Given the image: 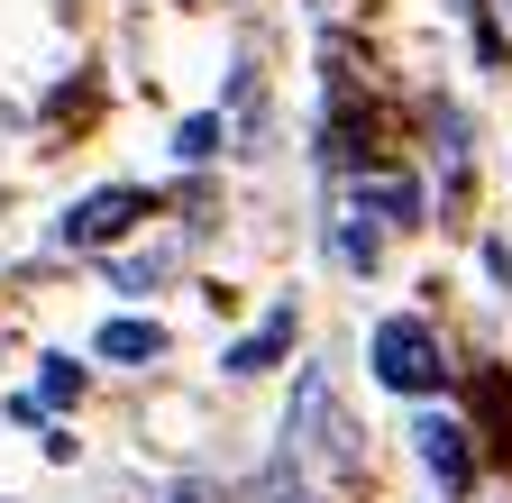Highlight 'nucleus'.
I'll return each instance as SVG.
<instances>
[{
    "instance_id": "nucleus-1",
    "label": "nucleus",
    "mask_w": 512,
    "mask_h": 503,
    "mask_svg": "<svg viewBox=\"0 0 512 503\" xmlns=\"http://www.w3.org/2000/svg\"><path fill=\"white\" fill-rule=\"evenodd\" d=\"M366 357H375V385H394V394H430L439 375H448L439 330H430V321H412V311H384L375 339H366Z\"/></svg>"
},
{
    "instance_id": "nucleus-2",
    "label": "nucleus",
    "mask_w": 512,
    "mask_h": 503,
    "mask_svg": "<svg viewBox=\"0 0 512 503\" xmlns=\"http://www.w3.org/2000/svg\"><path fill=\"white\" fill-rule=\"evenodd\" d=\"M147 220V193H138V183H101V193H83L74 211H64V247H110L119 229H138Z\"/></svg>"
},
{
    "instance_id": "nucleus-3",
    "label": "nucleus",
    "mask_w": 512,
    "mask_h": 503,
    "mask_svg": "<svg viewBox=\"0 0 512 503\" xmlns=\"http://www.w3.org/2000/svg\"><path fill=\"white\" fill-rule=\"evenodd\" d=\"M412 449H421V467H430L448 494H467V485H476V458H467V421H448V412H421V421H412Z\"/></svg>"
},
{
    "instance_id": "nucleus-4",
    "label": "nucleus",
    "mask_w": 512,
    "mask_h": 503,
    "mask_svg": "<svg viewBox=\"0 0 512 503\" xmlns=\"http://www.w3.org/2000/svg\"><path fill=\"white\" fill-rule=\"evenodd\" d=\"M330 257L348 275H375V257H384V229H375V211L357 193H339V211H330Z\"/></svg>"
},
{
    "instance_id": "nucleus-5",
    "label": "nucleus",
    "mask_w": 512,
    "mask_h": 503,
    "mask_svg": "<svg viewBox=\"0 0 512 503\" xmlns=\"http://www.w3.org/2000/svg\"><path fill=\"white\" fill-rule=\"evenodd\" d=\"M348 193H357L366 211H384V229H412V220H421V183H403V174H357Z\"/></svg>"
},
{
    "instance_id": "nucleus-6",
    "label": "nucleus",
    "mask_w": 512,
    "mask_h": 503,
    "mask_svg": "<svg viewBox=\"0 0 512 503\" xmlns=\"http://www.w3.org/2000/svg\"><path fill=\"white\" fill-rule=\"evenodd\" d=\"M284 348H293V311H275L266 330H247V339H238V348H229L220 366H229V375H266V366H275Z\"/></svg>"
},
{
    "instance_id": "nucleus-7",
    "label": "nucleus",
    "mask_w": 512,
    "mask_h": 503,
    "mask_svg": "<svg viewBox=\"0 0 512 503\" xmlns=\"http://www.w3.org/2000/svg\"><path fill=\"white\" fill-rule=\"evenodd\" d=\"M92 348L119 357V366H147V357H165V330H156V321H128V311H119V321H101Z\"/></svg>"
},
{
    "instance_id": "nucleus-8",
    "label": "nucleus",
    "mask_w": 512,
    "mask_h": 503,
    "mask_svg": "<svg viewBox=\"0 0 512 503\" xmlns=\"http://www.w3.org/2000/svg\"><path fill=\"white\" fill-rule=\"evenodd\" d=\"M320 430H330V385L302 375V403L284 412V439H293V449H320Z\"/></svg>"
},
{
    "instance_id": "nucleus-9",
    "label": "nucleus",
    "mask_w": 512,
    "mask_h": 503,
    "mask_svg": "<svg viewBox=\"0 0 512 503\" xmlns=\"http://www.w3.org/2000/svg\"><path fill=\"white\" fill-rule=\"evenodd\" d=\"M220 147H229V129H220L211 110H202V119H183V129H174V156H183V165H211Z\"/></svg>"
},
{
    "instance_id": "nucleus-10",
    "label": "nucleus",
    "mask_w": 512,
    "mask_h": 503,
    "mask_svg": "<svg viewBox=\"0 0 512 503\" xmlns=\"http://www.w3.org/2000/svg\"><path fill=\"white\" fill-rule=\"evenodd\" d=\"M46 403H83V366L74 357H46V375H37V412Z\"/></svg>"
},
{
    "instance_id": "nucleus-11",
    "label": "nucleus",
    "mask_w": 512,
    "mask_h": 503,
    "mask_svg": "<svg viewBox=\"0 0 512 503\" xmlns=\"http://www.w3.org/2000/svg\"><path fill=\"white\" fill-rule=\"evenodd\" d=\"M174 503H202V494H192V485H174Z\"/></svg>"
},
{
    "instance_id": "nucleus-12",
    "label": "nucleus",
    "mask_w": 512,
    "mask_h": 503,
    "mask_svg": "<svg viewBox=\"0 0 512 503\" xmlns=\"http://www.w3.org/2000/svg\"><path fill=\"white\" fill-rule=\"evenodd\" d=\"M284 503H311V494H284Z\"/></svg>"
}]
</instances>
